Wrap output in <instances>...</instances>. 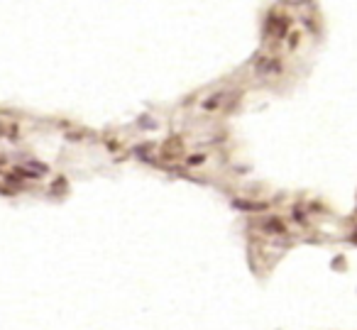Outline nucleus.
<instances>
[{"mask_svg":"<svg viewBox=\"0 0 357 330\" xmlns=\"http://www.w3.org/2000/svg\"><path fill=\"white\" fill-rule=\"evenodd\" d=\"M235 208H245V210H262V203H247V201H235Z\"/></svg>","mask_w":357,"mask_h":330,"instance_id":"obj_1","label":"nucleus"},{"mask_svg":"<svg viewBox=\"0 0 357 330\" xmlns=\"http://www.w3.org/2000/svg\"><path fill=\"white\" fill-rule=\"evenodd\" d=\"M210 98H213V100H206V103H203V108L213 110V108H215V105H218V103L223 100V93H215V95H210Z\"/></svg>","mask_w":357,"mask_h":330,"instance_id":"obj_2","label":"nucleus"},{"mask_svg":"<svg viewBox=\"0 0 357 330\" xmlns=\"http://www.w3.org/2000/svg\"><path fill=\"white\" fill-rule=\"evenodd\" d=\"M206 162V154H191V159H188V164H203Z\"/></svg>","mask_w":357,"mask_h":330,"instance_id":"obj_3","label":"nucleus"}]
</instances>
